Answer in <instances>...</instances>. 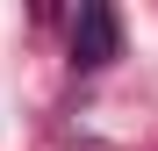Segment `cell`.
Here are the masks:
<instances>
[{
    "mask_svg": "<svg viewBox=\"0 0 158 151\" xmlns=\"http://www.w3.org/2000/svg\"><path fill=\"white\" fill-rule=\"evenodd\" d=\"M122 58V22L108 0H86V7L72 15V72H101Z\"/></svg>",
    "mask_w": 158,
    "mask_h": 151,
    "instance_id": "1",
    "label": "cell"
}]
</instances>
